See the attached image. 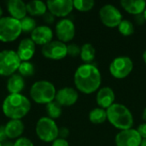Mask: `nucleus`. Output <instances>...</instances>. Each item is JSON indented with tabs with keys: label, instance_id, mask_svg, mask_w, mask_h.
Wrapping results in <instances>:
<instances>
[{
	"label": "nucleus",
	"instance_id": "obj_1",
	"mask_svg": "<svg viewBox=\"0 0 146 146\" xmlns=\"http://www.w3.org/2000/svg\"><path fill=\"white\" fill-rule=\"evenodd\" d=\"M76 88L85 94H91L98 91L102 82L98 68L92 63H84L78 67L74 76Z\"/></svg>",
	"mask_w": 146,
	"mask_h": 146
},
{
	"label": "nucleus",
	"instance_id": "obj_2",
	"mask_svg": "<svg viewBox=\"0 0 146 146\" xmlns=\"http://www.w3.org/2000/svg\"><path fill=\"white\" fill-rule=\"evenodd\" d=\"M30 109V101L21 93L9 94L5 98L2 105L4 115L10 120H21L28 114Z\"/></svg>",
	"mask_w": 146,
	"mask_h": 146
},
{
	"label": "nucleus",
	"instance_id": "obj_3",
	"mask_svg": "<svg viewBox=\"0 0 146 146\" xmlns=\"http://www.w3.org/2000/svg\"><path fill=\"white\" fill-rule=\"evenodd\" d=\"M107 120L115 127L122 130L133 128V116L127 107L121 104H114L106 110Z\"/></svg>",
	"mask_w": 146,
	"mask_h": 146
},
{
	"label": "nucleus",
	"instance_id": "obj_4",
	"mask_svg": "<svg viewBox=\"0 0 146 146\" xmlns=\"http://www.w3.org/2000/svg\"><path fill=\"white\" fill-rule=\"evenodd\" d=\"M56 94L55 86L48 80L35 82L30 89L32 99L40 104H47L55 100Z\"/></svg>",
	"mask_w": 146,
	"mask_h": 146
},
{
	"label": "nucleus",
	"instance_id": "obj_5",
	"mask_svg": "<svg viewBox=\"0 0 146 146\" xmlns=\"http://www.w3.org/2000/svg\"><path fill=\"white\" fill-rule=\"evenodd\" d=\"M22 30L20 21L11 17L5 16L0 18V41L9 43L16 40L21 35Z\"/></svg>",
	"mask_w": 146,
	"mask_h": 146
},
{
	"label": "nucleus",
	"instance_id": "obj_6",
	"mask_svg": "<svg viewBox=\"0 0 146 146\" xmlns=\"http://www.w3.org/2000/svg\"><path fill=\"white\" fill-rule=\"evenodd\" d=\"M59 128L55 121L49 117L40 118L36 125V133L39 139L44 142H53L58 139Z\"/></svg>",
	"mask_w": 146,
	"mask_h": 146
},
{
	"label": "nucleus",
	"instance_id": "obj_7",
	"mask_svg": "<svg viewBox=\"0 0 146 146\" xmlns=\"http://www.w3.org/2000/svg\"><path fill=\"white\" fill-rule=\"evenodd\" d=\"M21 61L16 51L5 50L0 52V75L11 76L18 70Z\"/></svg>",
	"mask_w": 146,
	"mask_h": 146
},
{
	"label": "nucleus",
	"instance_id": "obj_8",
	"mask_svg": "<svg viewBox=\"0 0 146 146\" xmlns=\"http://www.w3.org/2000/svg\"><path fill=\"white\" fill-rule=\"evenodd\" d=\"M133 69V62L128 56H118L115 58L110 65L111 75L116 79L127 77Z\"/></svg>",
	"mask_w": 146,
	"mask_h": 146
},
{
	"label": "nucleus",
	"instance_id": "obj_9",
	"mask_svg": "<svg viewBox=\"0 0 146 146\" xmlns=\"http://www.w3.org/2000/svg\"><path fill=\"white\" fill-rule=\"evenodd\" d=\"M99 17L104 26L112 28L118 27L123 20L121 11L115 5L110 3L101 7Z\"/></svg>",
	"mask_w": 146,
	"mask_h": 146
},
{
	"label": "nucleus",
	"instance_id": "obj_10",
	"mask_svg": "<svg viewBox=\"0 0 146 146\" xmlns=\"http://www.w3.org/2000/svg\"><path fill=\"white\" fill-rule=\"evenodd\" d=\"M44 57L51 60H61L68 56V45L59 40L51 41L42 48Z\"/></svg>",
	"mask_w": 146,
	"mask_h": 146
},
{
	"label": "nucleus",
	"instance_id": "obj_11",
	"mask_svg": "<svg viewBox=\"0 0 146 146\" xmlns=\"http://www.w3.org/2000/svg\"><path fill=\"white\" fill-rule=\"evenodd\" d=\"M116 146H140L142 138L137 129H127L119 132L115 139Z\"/></svg>",
	"mask_w": 146,
	"mask_h": 146
},
{
	"label": "nucleus",
	"instance_id": "obj_12",
	"mask_svg": "<svg viewBox=\"0 0 146 146\" xmlns=\"http://www.w3.org/2000/svg\"><path fill=\"white\" fill-rule=\"evenodd\" d=\"M56 34L59 41L67 43L71 41L75 35V26L69 19H62L56 25Z\"/></svg>",
	"mask_w": 146,
	"mask_h": 146
},
{
	"label": "nucleus",
	"instance_id": "obj_13",
	"mask_svg": "<svg viewBox=\"0 0 146 146\" xmlns=\"http://www.w3.org/2000/svg\"><path fill=\"white\" fill-rule=\"evenodd\" d=\"M46 5L49 12L57 17L67 16L74 9L72 0H50L47 1Z\"/></svg>",
	"mask_w": 146,
	"mask_h": 146
},
{
	"label": "nucleus",
	"instance_id": "obj_14",
	"mask_svg": "<svg viewBox=\"0 0 146 146\" xmlns=\"http://www.w3.org/2000/svg\"><path fill=\"white\" fill-rule=\"evenodd\" d=\"M79 98L78 92L73 87H63L56 92L55 101L61 106L74 105Z\"/></svg>",
	"mask_w": 146,
	"mask_h": 146
},
{
	"label": "nucleus",
	"instance_id": "obj_15",
	"mask_svg": "<svg viewBox=\"0 0 146 146\" xmlns=\"http://www.w3.org/2000/svg\"><path fill=\"white\" fill-rule=\"evenodd\" d=\"M53 38V31L47 26H38L31 33V39L35 44L43 45L50 43Z\"/></svg>",
	"mask_w": 146,
	"mask_h": 146
},
{
	"label": "nucleus",
	"instance_id": "obj_16",
	"mask_svg": "<svg viewBox=\"0 0 146 146\" xmlns=\"http://www.w3.org/2000/svg\"><path fill=\"white\" fill-rule=\"evenodd\" d=\"M115 95L112 88L109 86H104L98 90L96 96V102L99 108L104 110L109 109L115 104Z\"/></svg>",
	"mask_w": 146,
	"mask_h": 146
},
{
	"label": "nucleus",
	"instance_id": "obj_17",
	"mask_svg": "<svg viewBox=\"0 0 146 146\" xmlns=\"http://www.w3.org/2000/svg\"><path fill=\"white\" fill-rule=\"evenodd\" d=\"M16 53L21 62H28L35 53V44L31 38L22 39L17 48Z\"/></svg>",
	"mask_w": 146,
	"mask_h": 146
},
{
	"label": "nucleus",
	"instance_id": "obj_18",
	"mask_svg": "<svg viewBox=\"0 0 146 146\" xmlns=\"http://www.w3.org/2000/svg\"><path fill=\"white\" fill-rule=\"evenodd\" d=\"M7 9L10 16L18 21L27 16V4L21 0H9L7 3Z\"/></svg>",
	"mask_w": 146,
	"mask_h": 146
},
{
	"label": "nucleus",
	"instance_id": "obj_19",
	"mask_svg": "<svg viewBox=\"0 0 146 146\" xmlns=\"http://www.w3.org/2000/svg\"><path fill=\"white\" fill-rule=\"evenodd\" d=\"M121 4L127 13L134 15L143 14L146 9V2L144 0H122Z\"/></svg>",
	"mask_w": 146,
	"mask_h": 146
},
{
	"label": "nucleus",
	"instance_id": "obj_20",
	"mask_svg": "<svg viewBox=\"0 0 146 146\" xmlns=\"http://www.w3.org/2000/svg\"><path fill=\"white\" fill-rule=\"evenodd\" d=\"M4 127L7 138L10 139L20 138L24 132V125L21 120H10Z\"/></svg>",
	"mask_w": 146,
	"mask_h": 146
},
{
	"label": "nucleus",
	"instance_id": "obj_21",
	"mask_svg": "<svg viewBox=\"0 0 146 146\" xmlns=\"http://www.w3.org/2000/svg\"><path fill=\"white\" fill-rule=\"evenodd\" d=\"M24 79L20 74H14L9 76L7 81V89L9 94H20V92L24 89Z\"/></svg>",
	"mask_w": 146,
	"mask_h": 146
},
{
	"label": "nucleus",
	"instance_id": "obj_22",
	"mask_svg": "<svg viewBox=\"0 0 146 146\" xmlns=\"http://www.w3.org/2000/svg\"><path fill=\"white\" fill-rule=\"evenodd\" d=\"M27 11L33 16L44 15L47 12V5L39 0L30 1L27 3Z\"/></svg>",
	"mask_w": 146,
	"mask_h": 146
},
{
	"label": "nucleus",
	"instance_id": "obj_23",
	"mask_svg": "<svg viewBox=\"0 0 146 146\" xmlns=\"http://www.w3.org/2000/svg\"><path fill=\"white\" fill-rule=\"evenodd\" d=\"M96 50L92 44L87 43L80 47V58L85 63H91L95 58Z\"/></svg>",
	"mask_w": 146,
	"mask_h": 146
},
{
	"label": "nucleus",
	"instance_id": "obj_24",
	"mask_svg": "<svg viewBox=\"0 0 146 146\" xmlns=\"http://www.w3.org/2000/svg\"><path fill=\"white\" fill-rule=\"evenodd\" d=\"M107 120L106 110L95 108L89 113V121L93 124H102Z\"/></svg>",
	"mask_w": 146,
	"mask_h": 146
},
{
	"label": "nucleus",
	"instance_id": "obj_25",
	"mask_svg": "<svg viewBox=\"0 0 146 146\" xmlns=\"http://www.w3.org/2000/svg\"><path fill=\"white\" fill-rule=\"evenodd\" d=\"M46 112L49 118L55 120L61 116L62 115V106L55 100L46 104Z\"/></svg>",
	"mask_w": 146,
	"mask_h": 146
},
{
	"label": "nucleus",
	"instance_id": "obj_26",
	"mask_svg": "<svg viewBox=\"0 0 146 146\" xmlns=\"http://www.w3.org/2000/svg\"><path fill=\"white\" fill-rule=\"evenodd\" d=\"M73 3L74 8L81 12L89 11L95 5V2L93 0H74L73 1Z\"/></svg>",
	"mask_w": 146,
	"mask_h": 146
},
{
	"label": "nucleus",
	"instance_id": "obj_27",
	"mask_svg": "<svg viewBox=\"0 0 146 146\" xmlns=\"http://www.w3.org/2000/svg\"><path fill=\"white\" fill-rule=\"evenodd\" d=\"M118 29L123 36H130L134 33V26L129 20H122L118 26Z\"/></svg>",
	"mask_w": 146,
	"mask_h": 146
},
{
	"label": "nucleus",
	"instance_id": "obj_28",
	"mask_svg": "<svg viewBox=\"0 0 146 146\" xmlns=\"http://www.w3.org/2000/svg\"><path fill=\"white\" fill-rule=\"evenodd\" d=\"M20 22L21 26V30L24 33H32L36 28V21L32 17L26 16L22 20H21Z\"/></svg>",
	"mask_w": 146,
	"mask_h": 146
},
{
	"label": "nucleus",
	"instance_id": "obj_29",
	"mask_svg": "<svg viewBox=\"0 0 146 146\" xmlns=\"http://www.w3.org/2000/svg\"><path fill=\"white\" fill-rule=\"evenodd\" d=\"M19 74L23 76H31L34 74V67L29 62H21L19 68Z\"/></svg>",
	"mask_w": 146,
	"mask_h": 146
},
{
	"label": "nucleus",
	"instance_id": "obj_30",
	"mask_svg": "<svg viewBox=\"0 0 146 146\" xmlns=\"http://www.w3.org/2000/svg\"><path fill=\"white\" fill-rule=\"evenodd\" d=\"M68 55L73 57H76L80 55V47L75 44H71L68 45Z\"/></svg>",
	"mask_w": 146,
	"mask_h": 146
},
{
	"label": "nucleus",
	"instance_id": "obj_31",
	"mask_svg": "<svg viewBox=\"0 0 146 146\" xmlns=\"http://www.w3.org/2000/svg\"><path fill=\"white\" fill-rule=\"evenodd\" d=\"M14 146H33V144L27 138H19L14 143Z\"/></svg>",
	"mask_w": 146,
	"mask_h": 146
},
{
	"label": "nucleus",
	"instance_id": "obj_32",
	"mask_svg": "<svg viewBox=\"0 0 146 146\" xmlns=\"http://www.w3.org/2000/svg\"><path fill=\"white\" fill-rule=\"evenodd\" d=\"M69 135V130L67 127H61L59 128V133H58V137H60V139H66Z\"/></svg>",
	"mask_w": 146,
	"mask_h": 146
},
{
	"label": "nucleus",
	"instance_id": "obj_33",
	"mask_svg": "<svg viewBox=\"0 0 146 146\" xmlns=\"http://www.w3.org/2000/svg\"><path fill=\"white\" fill-rule=\"evenodd\" d=\"M137 131L139 133V135L141 136L142 139H146V122L139 125Z\"/></svg>",
	"mask_w": 146,
	"mask_h": 146
},
{
	"label": "nucleus",
	"instance_id": "obj_34",
	"mask_svg": "<svg viewBox=\"0 0 146 146\" xmlns=\"http://www.w3.org/2000/svg\"><path fill=\"white\" fill-rule=\"evenodd\" d=\"M51 146H69V144H68V142L66 139L58 138L55 141L52 142Z\"/></svg>",
	"mask_w": 146,
	"mask_h": 146
},
{
	"label": "nucleus",
	"instance_id": "obj_35",
	"mask_svg": "<svg viewBox=\"0 0 146 146\" xmlns=\"http://www.w3.org/2000/svg\"><path fill=\"white\" fill-rule=\"evenodd\" d=\"M43 16H44V20L46 23L50 24V23H53L55 21V16L50 12H46Z\"/></svg>",
	"mask_w": 146,
	"mask_h": 146
},
{
	"label": "nucleus",
	"instance_id": "obj_36",
	"mask_svg": "<svg viewBox=\"0 0 146 146\" xmlns=\"http://www.w3.org/2000/svg\"><path fill=\"white\" fill-rule=\"evenodd\" d=\"M8 138H7V135H6V133H5V127L3 126H0V143L3 144L4 142H6Z\"/></svg>",
	"mask_w": 146,
	"mask_h": 146
},
{
	"label": "nucleus",
	"instance_id": "obj_37",
	"mask_svg": "<svg viewBox=\"0 0 146 146\" xmlns=\"http://www.w3.org/2000/svg\"><path fill=\"white\" fill-rule=\"evenodd\" d=\"M135 20H136V22L139 25L143 24L145 20V17H144V15L141 14V15H135Z\"/></svg>",
	"mask_w": 146,
	"mask_h": 146
},
{
	"label": "nucleus",
	"instance_id": "obj_38",
	"mask_svg": "<svg viewBox=\"0 0 146 146\" xmlns=\"http://www.w3.org/2000/svg\"><path fill=\"white\" fill-rule=\"evenodd\" d=\"M2 146H14V143H12L11 141H6L2 144Z\"/></svg>",
	"mask_w": 146,
	"mask_h": 146
},
{
	"label": "nucleus",
	"instance_id": "obj_39",
	"mask_svg": "<svg viewBox=\"0 0 146 146\" xmlns=\"http://www.w3.org/2000/svg\"><path fill=\"white\" fill-rule=\"evenodd\" d=\"M142 118H143V120L145 121L146 122V108L144 110V111H143V115H142Z\"/></svg>",
	"mask_w": 146,
	"mask_h": 146
},
{
	"label": "nucleus",
	"instance_id": "obj_40",
	"mask_svg": "<svg viewBox=\"0 0 146 146\" xmlns=\"http://www.w3.org/2000/svg\"><path fill=\"white\" fill-rule=\"evenodd\" d=\"M140 146H146V139H142V142H141Z\"/></svg>",
	"mask_w": 146,
	"mask_h": 146
},
{
	"label": "nucleus",
	"instance_id": "obj_41",
	"mask_svg": "<svg viewBox=\"0 0 146 146\" xmlns=\"http://www.w3.org/2000/svg\"><path fill=\"white\" fill-rule=\"evenodd\" d=\"M143 60H144V62L146 63V50L144 52V54H143Z\"/></svg>",
	"mask_w": 146,
	"mask_h": 146
},
{
	"label": "nucleus",
	"instance_id": "obj_42",
	"mask_svg": "<svg viewBox=\"0 0 146 146\" xmlns=\"http://www.w3.org/2000/svg\"><path fill=\"white\" fill-rule=\"evenodd\" d=\"M2 15H3V9L0 6V18H2Z\"/></svg>",
	"mask_w": 146,
	"mask_h": 146
},
{
	"label": "nucleus",
	"instance_id": "obj_43",
	"mask_svg": "<svg viewBox=\"0 0 146 146\" xmlns=\"http://www.w3.org/2000/svg\"><path fill=\"white\" fill-rule=\"evenodd\" d=\"M143 15H144V17H145V20L146 21V9L144 11V13H143Z\"/></svg>",
	"mask_w": 146,
	"mask_h": 146
},
{
	"label": "nucleus",
	"instance_id": "obj_44",
	"mask_svg": "<svg viewBox=\"0 0 146 146\" xmlns=\"http://www.w3.org/2000/svg\"><path fill=\"white\" fill-rule=\"evenodd\" d=\"M0 146H2V144H1V143H0Z\"/></svg>",
	"mask_w": 146,
	"mask_h": 146
}]
</instances>
